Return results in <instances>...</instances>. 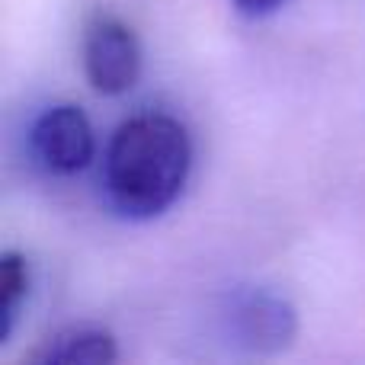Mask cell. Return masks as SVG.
I'll list each match as a JSON object with an SVG mask.
<instances>
[{"label":"cell","instance_id":"cell-1","mask_svg":"<svg viewBox=\"0 0 365 365\" xmlns=\"http://www.w3.org/2000/svg\"><path fill=\"white\" fill-rule=\"evenodd\" d=\"M192 167V141L180 119L141 113L119 125L106 151L109 202L128 218H154L180 199Z\"/></svg>","mask_w":365,"mask_h":365},{"label":"cell","instance_id":"cell-2","mask_svg":"<svg viewBox=\"0 0 365 365\" xmlns=\"http://www.w3.org/2000/svg\"><path fill=\"white\" fill-rule=\"evenodd\" d=\"M221 334L244 353H282L298 334L295 308L269 289H234L218 308Z\"/></svg>","mask_w":365,"mask_h":365},{"label":"cell","instance_id":"cell-3","mask_svg":"<svg viewBox=\"0 0 365 365\" xmlns=\"http://www.w3.org/2000/svg\"><path fill=\"white\" fill-rule=\"evenodd\" d=\"M141 45L125 19L115 13L96 10L83 26V71L93 90L119 96L141 77Z\"/></svg>","mask_w":365,"mask_h":365},{"label":"cell","instance_id":"cell-4","mask_svg":"<svg viewBox=\"0 0 365 365\" xmlns=\"http://www.w3.org/2000/svg\"><path fill=\"white\" fill-rule=\"evenodd\" d=\"M29 145L38 164L58 177L83 170L96 151L93 125L74 103H58L45 109L29 128Z\"/></svg>","mask_w":365,"mask_h":365},{"label":"cell","instance_id":"cell-5","mask_svg":"<svg viewBox=\"0 0 365 365\" xmlns=\"http://www.w3.org/2000/svg\"><path fill=\"white\" fill-rule=\"evenodd\" d=\"M119 359V349L109 330L100 327H68L48 336L29 362L38 365H106Z\"/></svg>","mask_w":365,"mask_h":365},{"label":"cell","instance_id":"cell-6","mask_svg":"<svg viewBox=\"0 0 365 365\" xmlns=\"http://www.w3.org/2000/svg\"><path fill=\"white\" fill-rule=\"evenodd\" d=\"M26 295H29V263L23 253L6 250L0 257V346L10 343Z\"/></svg>","mask_w":365,"mask_h":365},{"label":"cell","instance_id":"cell-7","mask_svg":"<svg viewBox=\"0 0 365 365\" xmlns=\"http://www.w3.org/2000/svg\"><path fill=\"white\" fill-rule=\"evenodd\" d=\"M234 4H237V10L247 13V16H266V13H276L285 0H234Z\"/></svg>","mask_w":365,"mask_h":365}]
</instances>
